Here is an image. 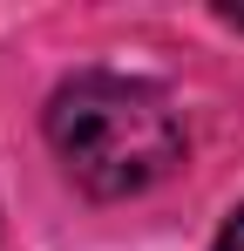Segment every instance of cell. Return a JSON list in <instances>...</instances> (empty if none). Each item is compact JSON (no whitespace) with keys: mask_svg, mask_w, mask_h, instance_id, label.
Wrapping results in <instances>:
<instances>
[{"mask_svg":"<svg viewBox=\"0 0 244 251\" xmlns=\"http://www.w3.org/2000/svg\"><path fill=\"white\" fill-rule=\"evenodd\" d=\"M48 143L88 197H136L183 163V123L163 88L129 75H75L48 95Z\"/></svg>","mask_w":244,"mask_h":251,"instance_id":"1","label":"cell"},{"mask_svg":"<svg viewBox=\"0 0 244 251\" xmlns=\"http://www.w3.org/2000/svg\"><path fill=\"white\" fill-rule=\"evenodd\" d=\"M210 251H244V204L231 210V224L217 231V245H210Z\"/></svg>","mask_w":244,"mask_h":251,"instance_id":"2","label":"cell"},{"mask_svg":"<svg viewBox=\"0 0 244 251\" xmlns=\"http://www.w3.org/2000/svg\"><path fill=\"white\" fill-rule=\"evenodd\" d=\"M224 21H231V27H238V34H244V7H224Z\"/></svg>","mask_w":244,"mask_h":251,"instance_id":"3","label":"cell"}]
</instances>
